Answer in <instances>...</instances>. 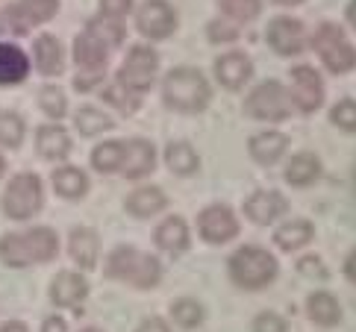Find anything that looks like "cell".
I'll return each mask as SVG.
<instances>
[{
  "mask_svg": "<svg viewBox=\"0 0 356 332\" xmlns=\"http://www.w3.org/2000/svg\"><path fill=\"white\" fill-rule=\"evenodd\" d=\"M56 250H59L56 233L47 226L30 229V233H9L0 241V259H3V265H12V267L50 262L56 256Z\"/></svg>",
  "mask_w": 356,
  "mask_h": 332,
  "instance_id": "6da1fadb",
  "label": "cell"
},
{
  "mask_svg": "<svg viewBox=\"0 0 356 332\" xmlns=\"http://www.w3.org/2000/svg\"><path fill=\"white\" fill-rule=\"evenodd\" d=\"M106 276L130 283L136 288H154L162 279V265L136 247H118L106 259Z\"/></svg>",
  "mask_w": 356,
  "mask_h": 332,
  "instance_id": "7a4b0ae2",
  "label": "cell"
},
{
  "mask_svg": "<svg viewBox=\"0 0 356 332\" xmlns=\"http://www.w3.org/2000/svg\"><path fill=\"white\" fill-rule=\"evenodd\" d=\"M280 274L277 259L262 247H241L230 256V279L238 288L259 291L271 285Z\"/></svg>",
  "mask_w": 356,
  "mask_h": 332,
  "instance_id": "3957f363",
  "label": "cell"
},
{
  "mask_svg": "<svg viewBox=\"0 0 356 332\" xmlns=\"http://www.w3.org/2000/svg\"><path fill=\"white\" fill-rule=\"evenodd\" d=\"M165 103L177 112H200L203 106L209 103V83L203 80V74L195 68H177L165 76L162 85Z\"/></svg>",
  "mask_w": 356,
  "mask_h": 332,
  "instance_id": "277c9868",
  "label": "cell"
},
{
  "mask_svg": "<svg viewBox=\"0 0 356 332\" xmlns=\"http://www.w3.org/2000/svg\"><path fill=\"white\" fill-rule=\"evenodd\" d=\"M312 44L318 50V56H321V62L333 74H348L356 65V50L336 24H321L312 35Z\"/></svg>",
  "mask_w": 356,
  "mask_h": 332,
  "instance_id": "5b68a950",
  "label": "cell"
},
{
  "mask_svg": "<svg viewBox=\"0 0 356 332\" xmlns=\"http://www.w3.org/2000/svg\"><path fill=\"white\" fill-rule=\"evenodd\" d=\"M291 109H295L291 94L286 92V85H280L274 80L253 88L245 103V112L253 121H286L291 118Z\"/></svg>",
  "mask_w": 356,
  "mask_h": 332,
  "instance_id": "8992f818",
  "label": "cell"
},
{
  "mask_svg": "<svg viewBox=\"0 0 356 332\" xmlns=\"http://www.w3.org/2000/svg\"><path fill=\"white\" fill-rule=\"evenodd\" d=\"M44 194H42V180L35 174H18L15 180L9 183L6 194H3V209L9 218L24 221L42 209Z\"/></svg>",
  "mask_w": 356,
  "mask_h": 332,
  "instance_id": "52a82bcc",
  "label": "cell"
},
{
  "mask_svg": "<svg viewBox=\"0 0 356 332\" xmlns=\"http://www.w3.org/2000/svg\"><path fill=\"white\" fill-rule=\"evenodd\" d=\"M156 65H159V56L154 53V47H145V44H136L130 53H127L124 65L118 71V83L130 92L142 94L154 85V76H156Z\"/></svg>",
  "mask_w": 356,
  "mask_h": 332,
  "instance_id": "ba28073f",
  "label": "cell"
},
{
  "mask_svg": "<svg viewBox=\"0 0 356 332\" xmlns=\"http://www.w3.org/2000/svg\"><path fill=\"white\" fill-rule=\"evenodd\" d=\"M200 235L209 241V244H227L238 235V221L230 212V206H207L197 218Z\"/></svg>",
  "mask_w": 356,
  "mask_h": 332,
  "instance_id": "9c48e42d",
  "label": "cell"
},
{
  "mask_svg": "<svg viewBox=\"0 0 356 332\" xmlns=\"http://www.w3.org/2000/svg\"><path fill=\"white\" fill-rule=\"evenodd\" d=\"M136 27L147 38H165V35L174 33L177 15H174V9L165 3V0H147V3L138 9V15H136Z\"/></svg>",
  "mask_w": 356,
  "mask_h": 332,
  "instance_id": "30bf717a",
  "label": "cell"
},
{
  "mask_svg": "<svg viewBox=\"0 0 356 332\" xmlns=\"http://www.w3.org/2000/svg\"><path fill=\"white\" fill-rule=\"evenodd\" d=\"M291 83H295V103L303 112H315L324 103V83L309 65H298L291 71Z\"/></svg>",
  "mask_w": 356,
  "mask_h": 332,
  "instance_id": "8fae6325",
  "label": "cell"
},
{
  "mask_svg": "<svg viewBox=\"0 0 356 332\" xmlns=\"http://www.w3.org/2000/svg\"><path fill=\"white\" fill-rule=\"evenodd\" d=\"M268 44L280 56H295L303 50V24L295 18H274L268 24Z\"/></svg>",
  "mask_w": 356,
  "mask_h": 332,
  "instance_id": "7c38bea8",
  "label": "cell"
},
{
  "mask_svg": "<svg viewBox=\"0 0 356 332\" xmlns=\"http://www.w3.org/2000/svg\"><path fill=\"white\" fill-rule=\"evenodd\" d=\"M289 209V203L283 194H277V191H253L245 203V215L253 221V224H274L280 215Z\"/></svg>",
  "mask_w": 356,
  "mask_h": 332,
  "instance_id": "4fadbf2b",
  "label": "cell"
},
{
  "mask_svg": "<svg viewBox=\"0 0 356 332\" xmlns=\"http://www.w3.org/2000/svg\"><path fill=\"white\" fill-rule=\"evenodd\" d=\"M74 56H77V65L86 71H104L106 59H109V44L97 33L86 30L83 35H77V42H74Z\"/></svg>",
  "mask_w": 356,
  "mask_h": 332,
  "instance_id": "5bb4252c",
  "label": "cell"
},
{
  "mask_svg": "<svg viewBox=\"0 0 356 332\" xmlns=\"http://www.w3.org/2000/svg\"><path fill=\"white\" fill-rule=\"evenodd\" d=\"M154 144L142 142V138H133V142L124 144V162H121V174L127 180H138V176H145L154 171Z\"/></svg>",
  "mask_w": 356,
  "mask_h": 332,
  "instance_id": "9a60e30c",
  "label": "cell"
},
{
  "mask_svg": "<svg viewBox=\"0 0 356 332\" xmlns=\"http://www.w3.org/2000/svg\"><path fill=\"white\" fill-rule=\"evenodd\" d=\"M88 294V283L80 276V274H59L50 285V297H54L56 306H65V309H80V303L86 300Z\"/></svg>",
  "mask_w": 356,
  "mask_h": 332,
  "instance_id": "2e32d148",
  "label": "cell"
},
{
  "mask_svg": "<svg viewBox=\"0 0 356 332\" xmlns=\"http://www.w3.org/2000/svg\"><path fill=\"white\" fill-rule=\"evenodd\" d=\"M253 74V65L250 59L245 53H224L218 56V62H215V76H218V83L224 88H241Z\"/></svg>",
  "mask_w": 356,
  "mask_h": 332,
  "instance_id": "e0dca14e",
  "label": "cell"
},
{
  "mask_svg": "<svg viewBox=\"0 0 356 332\" xmlns=\"http://www.w3.org/2000/svg\"><path fill=\"white\" fill-rule=\"evenodd\" d=\"M35 147H39V153L44 159L62 162L71 153V138L59 124H47L39 130V135H35Z\"/></svg>",
  "mask_w": 356,
  "mask_h": 332,
  "instance_id": "ac0fdd59",
  "label": "cell"
},
{
  "mask_svg": "<svg viewBox=\"0 0 356 332\" xmlns=\"http://www.w3.org/2000/svg\"><path fill=\"white\" fill-rule=\"evenodd\" d=\"M156 247L171 253V256H180L188 250V226L183 218H165L156 226Z\"/></svg>",
  "mask_w": 356,
  "mask_h": 332,
  "instance_id": "d6986e66",
  "label": "cell"
},
{
  "mask_svg": "<svg viewBox=\"0 0 356 332\" xmlns=\"http://www.w3.org/2000/svg\"><path fill=\"white\" fill-rule=\"evenodd\" d=\"M71 259L77 262L80 267H86V271H92V267L97 265V250H100V241H97V233L88 226H80L71 233Z\"/></svg>",
  "mask_w": 356,
  "mask_h": 332,
  "instance_id": "ffe728a7",
  "label": "cell"
},
{
  "mask_svg": "<svg viewBox=\"0 0 356 332\" xmlns=\"http://www.w3.org/2000/svg\"><path fill=\"white\" fill-rule=\"evenodd\" d=\"M30 74V59L24 50L12 44H0V85H15Z\"/></svg>",
  "mask_w": 356,
  "mask_h": 332,
  "instance_id": "44dd1931",
  "label": "cell"
},
{
  "mask_svg": "<svg viewBox=\"0 0 356 332\" xmlns=\"http://www.w3.org/2000/svg\"><path fill=\"white\" fill-rule=\"evenodd\" d=\"M168 206V197L159 188H136L130 197H127V212L136 215V218H150V215H159Z\"/></svg>",
  "mask_w": 356,
  "mask_h": 332,
  "instance_id": "7402d4cb",
  "label": "cell"
},
{
  "mask_svg": "<svg viewBox=\"0 0 356 332\" xmlns=\"http://www.w3.org/2000/svg\"><path fill=\"white\" fill-rule=\"evenodd\" d=\"M307 315H309V321L318 324V326H336L341 321V306L333 294H327V291H318V294H312L307 300Z\"/></svg>",
  "mask_w": 356,
  "mask_h": 332,
  "instance_id": "603a6c76",
  "label": "cell"
},
{
  "mask_svg": "<svg viewBox=\"0 0 356 332\" xmlns=\"http://www.w3.org/2000/svg\"><path fill=\"white\" fill-rule=\"evenodd\" d=\"M62 65H65V56H62V44L54 35H42L35 42V68L44 76H59Z\"/></svg>",
  "mask_w": 356,
  "mask_h": 332,
  "instance_id": "cb8c5ba5",
  "label": "cell"
},
{
  "mask_svg": "<svg viewBox=\"0 0 356 332\" xmlns=\"http://www.w3.org/2000/svg\"><path fill=\"white\" fill-rule=\"evenodd\" d=\"M286 147H289V142L283 133H259L250 138V156L259 165H274L286 153Z\"/></svg>",
  "mask_w": 356,
  "mask_h": 332,
  "instance_id": "d4e9b609",
  "label": "cell"
},
{
  "mask_svg": "<svg viewBox=\"0 0 356 332\" xmlns=\"http://www.w3.org/2000/svg\"><path fill=\"white\" fill-rule=\"evenodd\" d=\"M318 174H321V162L312 153H298V156H291V162L286 165V183L291 185H309L318 180Z\"/></svg>",
  "mask_w": 356,
  "mask_h": 332,
  "instance_id": "484cf974",
  "label": "cell"
},
{
  "mask_svg": "<svg viewBox=\"0 0 356 332\" xmlns=\"http://www.w3.org/2000/svg\"><path fill=\"white\" fill-rule=\"evenodd\" d=\"M312 235H315V229H312V224L309 221H289V224H283L277 229V235H274V241H277V247L280 250H300V247H307L309 241H312Z\"/></svg>",
  "mask_w": 356,
  "mask_h": 332,
  "instance_id": "4316f807",
  "label": "cell"
},
{
  "mask_svg": "<svg viewBox=\"0 0 356 332\" xmlns=\"http://www.w3.org/2000/svg\"><path fill=\"white\" fill-rule=\"evenodd\" d=\"M165 162H168V168H171L174 174H180V176L195 174L197 165H200L195 147L188 144V142H174V144H168V150H165Z\"/></svg>",
  "mask_w": 356,
  "mask_h": 332,
  "instance_id": "83f0119b",
  "label": "cell"
},
{
  "mask_svg": "<svg viewBox=\"0 0 356 332\" xmlns=\"http://www.w3.org/2000/svg\"><path fill=\"white\" fill-rule=\"evenodd\" d=\"M54 185L62 197H68V200H77L86 194V188H88V180H86V174L77 171V168H59L54 171Z\"/></svg>",
  "mask_w": 356,
  "mask_h": 332,
  "instance_id": "f1b7e54d",
  "label": "cell"
},
{
  "mask_svg": "<svg viewBox=\"0 0 356 332\" xmlns=\"http://www.w3.org/2000/svg\"><path fill=\"white\" fill-rule=\"evenodd\" d=\"M121 162H124V142H106V144L95 147V153H92V165L100 174L121 171Z\"/></svg>",
  "mask_w": 356,
  "mask_h": 332,
  "instance_id": "f546056e",
  "label": "cell"
},
{
  "mask_svg": "<svg viewBox=\"0 0 356 332\" xmlns=\"http://www.w3.org/2000/svg\"><path fill=\"white\" fill-rule=\"evenodd\" d=\"M74 126L80 130V135H97L104 130H112V118H109V115H104L100 109H95V106H86V109L77 112Z\"/></svg>",
  "mask_w": 356,
  "mask_h": 332,
  "instance_id": "4dcf8cb0",
  "label": "cell"
},
{
  "mask_svg": "<svg viewBox=\"0 0 356 332\" xmlns=\"http://www.w3.org/2000/svg\"><path fill=\"white\" fill-rule=\"evenodd\" d=\"M171 315H174V324H180L183 329H195L197 324H203V306L197 300H177L171 306Z\"/></svg>",
  "mask_w": 356,
  "mask_h": 332,
  "instance_id": "1f68e13d",
  "label": "cell"
},
{
  "mask_svg": "<svg viewBox=\"0 0 356 332\" xmlns=\"http://www.w3.org/2000/svg\"><path fill=\"white\" fill-rule=\"evenodd\" d=\"M18 9L24 12V18L30 24H42V21H50L56 15L59 0H21Z\"/></svg>",
  "mask_w": 356,
  "mask_h": 332,
  "instance_id": "d6a6232c",
  "label": "cell"
},
{
  "mask_svg": "<svg viewBox=\"0 0 356 332\" xmlns=\"http://www.w3.org/2000/svg\"><path fill=\"white\" fill-rule=\"evenodd\" d=\"M21 138H24V121L15 112H0V144L18 147Z\"/></svg>",
  "mask_w": 356,
  "mask_h": 332,
  "instance_id": "836d02e7",
  "label": "cell"
},
{
  "mask_svg": "<svg viewBox=\"0 0 356 332\" xmlns=\"http://www.w3.org/2000/svg\"><path fill=\"white\" fill-rule=\"evenodd\" d=\"M121 18H109V15H100V18H95L92 24H88V30L92 33H97L104 42L112 47V44H121V38H124V27L118 24Z\"/></svg>",
  "mask_w": 356,
  "mask_h": 332,
  "instance_id": "e575fe53",
  "label": "cell"
},
{
  "mask_svg": "<svg viewBox=\"0 0 356 332\" xmlns=\"http://www.w3.org/2000/svg\"><path fill=\"white\" fill-rule=\"evenodd\" d=\"M221 9L233 21H253L259 15V0H221Z\"/></svg>",
  "mask_w": 356,
  "mask_h": 332,
  "instance_id": "d590c367",
  "label": "cell"
},
{
  "mask_svg": "<svg viewBox=\"0 0 356 332\" xmlns=\"http://www.w3.org/2000/svg\"><path fill=\"white\" fill-rule=\"evenodd\" d=\"M39 103H42V109L50 115V118H62L65 115V94L59 92V88H54V85H44L42 92H39Z\"/></svg>",
  "mask_w": 356,
  "mask_h": 332,
  "instance_id": "8d00e7d4",
  "label": "cell"
},
{
  "mask_svg": "<svg viewBox=\"0 0 356 332\" xmlns=\"http://www.w3.org/2000/svg\"><path fill=\"white\" fill-rule=\"evenodd\" d=\"M104 97L109 100L112 106H118L121 112H127V115L138 109V94H136V92H130V88L124 92V85H109L106 92H104Z\"/></svg>",
  "mask_w": 356,
  "mask_h": 332,
  "instance_id": "74e56055",
  "label": "cell"
},
{
  "mask_svg": "<svg viewBox=\"0 0 356 332\" xmlns=\"http://www.w3.org/2000/svg\"><path fill=\"white\" fill-rule=\"evenodd\" d=\"M330 118H333V124L341 126V130L356 133V100H341V103H336L333 112H330Z\"/></svg>",
  "mask_w": 356,
  "mask_h": 332,
  "instance_id": "f35d334b",
  "label": "cell"
},
{
  "mask_svg": "<svg viewBox=\"0 0 356 332\" xmlns=\"http://www.w3.org/2000/svg\"><path fill=\"white\" fill-rule=\"evenodd\" d=\"M27 30H30V21L24 18V12L18 6L6 9L0 15V33H27Z\"/></svg>",
  "mask_w": 356,
  "mask_h": 332,
  "instance_id": "ab89813d",
  "label": "cell"
},
{
  "mask_svg": "<svg viewBox=\"0 0 356 332\" xmlns=\"http://www.w3.org/2000/svg\"><path fill=\"white\" fill-rule=\"evenodd\" d=\"M253 332H289V324L274 312H262L257 321H253Z\"/></svg>",
  "mask_w": 356,
  "mask_h": 332,
  "instance_id": "60d3db41",
  "label": "cell"
},
{
  "mask_svg": "<svg viewBox=\"0 0 356 332\" xmlns=\"http://www.w3.org/2000/svg\"><path fill=\"white\" fill-rule=\"evenodd\" d=\"M209 38L212 42H236L238 27H233V24H227V21H212L209 24Z\"/></svg>",
  "mask_w": 356,
  "mask_h": 332,
  "instance_id": "b9f144b4",
  "label": "cell"
},
{
  "mask_svg": "<svg viewBox=\"0 0 356 332\" xmlns=\"http://www.w3.org/2000/svg\"><path fill=\"white\" fill-rule=\"evenodd\" d=\"M133 0H100V12L109 18H124L127 12H130Z\"/></svg>",
  "mask_w": 356,
  "mask_h": 332,
  "instance_id": "7bdbcfd3",
  "label": "cell"
},
{
  "mask_svg": "<svg viewBox=\"0 0 356 332\" xmlns=\"http://www.w3.org/2000/svg\"><path fill=\"white\" fill-rule=\"evenodd\" d=\"M300 274H307V276H318V279H327V267L321 265V259H315V256H307V259H300Z\"/></svg>",
  "mask_w": 356,
  "mask_h": 332,
  "instance_id": "ee69618b",
  "label": "cell"
},
{
  "mask_svg": "<svg viewBox=\"0 0 356 332\" xmlns=\"http://www.w3.org/2000/svg\"><path fill=\"white\" fill-rule=\"evenodd\" d=\"M100 80H104V76H100V71H88V76H77V80H74V85H77L80 92H88V88L97 85Z\"/></svg>",
  "mask_w": 356,
  "mask_h": 332,
  "instance_id": "f6af8a7d",
  "label": "cell"
},
{
  "mask_svg": "<svg viewBox=\"0 0 356 332\" xmlns=\"http://www.w3.org/2000/svg\"><path fill=\"white\" fill-rule=\"evenodd\" d=\"M136 332H171V329H168V324H165L162 317H150V321H145Z\"/></svg>",
  "mask_w": 356,
  "mask_h": 332,
  "instance_id": "bcb514c9",
  "label": "cell"
},
{
  "mask_svg": "<svg viewBox=\"0 0 356 332\" xmlns=\"http://www.w3.org/2000/svg\"><path fill=\"white\" fill-rule=\"evenodd\" d=\"M42 332H65V321H62V317H47Z\"/></svg>",
  "mask_w": 356,
  "mask_h": 332,
  "instance_id": "7dc6e473",
  "label": "cell"
},
{
  "mask_svg": "<svg viewBox=\"0 0 356 332\" xmlns=\"http://www.w3.org/2000/svg\"><path fill=\"white\" fill-rule=\"evenodd\" d=\"M345 276H348L350 283L356 285V250L350 253V256H348V262H345Z\"/></svg>",
  "mask_w": 356,
  "mask_h": 332,
  "instance_id": "c3c4849f",
  "label": "cell"
},
{
  "mask_svg": "<svg viewBox=\"0 0 356 332\" xmlns=\"http://www.w3.org/2000/svg\"><path fill=\"white\" fill-rule=\"evenodd\" d=\"M0 332H27V326H24V324H18V321H12V324H6V326L0 329Z\"/></svg>",
  "mask_w": 356,
  "mask_h": 332,
  "instance_id": "681fc988",
  "label": "cell"
},
{
  "mask_svg": "<svg viewBox=\"0 0 356 332\" xmlns=\"http://www.w3.org/2000/svg\"><path fill=\"white\" fill-rule=\"evenodd\" d=\"M348 21H350L353 27H356V0H353V3L348 6Z\"/></svg>",
  "mask_w": 356,
  "mask_h": 332,
  "instance_id": "f907efd6",
  "label": "cell"
},
{
  "mask_svg": "<svg viewBox=\"0 0 356 332\" xmlns=\"http://www.w3.org/2000/svg\"><path fill=\"white\" fill-rule=\"evenodd\" d=\"M274 3H280V6H298V3H303V0H274Z\"/></svg>",
  "mask_w": 356,
  "mask_h": 332,
  "instance_id": "816d5d0a",
  "label": "cell"
},
{
  "mask_svg": "<svg viewBox=\"0 0 356 332\" xmlns=\"http://www.w3.org/2000/svg\"><path fill=\"white\" fill-rule=\"evenodd\" d=\"M0 176H3V159H0Z\"/></svg>",
  "mask_w": 356,
  "mask_h": 332,
  "instance_id": "f5cc1de1",
  "label": "cell"
},
{
  "mask_svg": "<svg viewBox=\"0 0 356 332\" xmlns=\"http://www.w3.org/2000/svg\"><path fill=\"white\" fill-rule=\"evenodd\" d=\"M83 332H100V329H83Z\"/></svg>",
  "mask_w": 356,
  "mask_h": 332,
  "instance_id": "db71d44e",
  "label": "cell"
}]
</instances>
